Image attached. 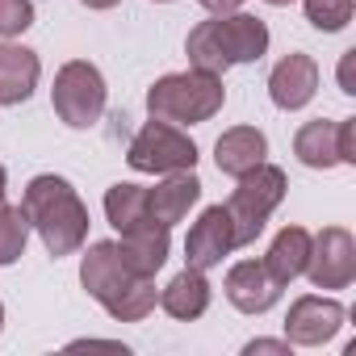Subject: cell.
Here are the masks:
<instances>
[{"label": "cell", "mask_w": 356, "mask_h": 356, "mask_svg": "<svg viewBox=\"0 0 356 356\" xmlns=\"http://www.w3.org/2000/svg\"><path fill=\"white\" fill-rule=\"evenodd\" d=\"M22 210L30 218V231H38L42 248L55 260H63V256L84 248V239H88V206L80 202L72 181H63V176H55V172L34 176V181L26 185Z\"/></svg>", "instance_id": "obj_1"}, {"label": "cell", "mask_w": 356, "mask_h": 356, "mask_svg": "<svg viewBox=\"0 0 356 356\" xmlns=\"http://www.w3.org/2000/svg\"><path fill=\"white\" fill-rule=\"evenodd\" d=\"M222 105H227L222 76H210V72H197V67L159 76V80L147 88V109H151V118L172 122V126L210 122Z\"/></svg>", "instance_id": "obj_2"}, {"label": "cell", "mask_w": 356, "mask_h": 356, "mask_svg": "<svg viewBox=\"0 0 356 356\" xmlns=\"http://www.w3.org/2000/svg\"><path fill=\"white\" fill-rule=\"evenodd\" d=\"M235 181L239 185L227 202V214H231V227H235V248H248L264 231L268 214L285 202V172L273 168V163H256L252 172L235 176Z\"/></svg>", "instance_id": "obj_3"}, {"label": "cell", "mask_w": 356, "mask_h": 356, "mask_svg": "<svg viewBox=\"0 0 356 356\" xmlns=\"http://www.w3.org/2000/svg\"><path fill=\"white\" fill-rule=\"evenodd\" d=\"M105 101H109L105 76L88 59H72V63L59 67L55 88H51V105H55V113H59L63 126H72V130L97 126L101 113H105Z\"/></svg>", "instance_id": "obj_4"}, {"label": "cell", "mask_w": 356, "mask_h": 356, "mask_svg": "<svg viewBox=\"0 0 356 356\" xmlns=\"http://www.w3.org/2000/svg\"><path fill=\"white\" fill-rule=\"evenodd\" d=\"M126 163L134 172H151V176H168V172H189L197 163V143L172 122L151 118L126 151Z\"/></svg>", "instance_id": "obj_5"}, {"label": "cell", "mask_w": 356, "mask_h": 356, "mask_svg": "<svg viewBox=\"0 0 356 356\" xmlns=\"http://www.w3.org/2000/svg\"><path fill=\"white\" fill-rule=\"evenodd\" d=\"M314 289H348L356 281V239L343 227H323L318 235H310V256L306 268Z\"/></svg>", "instance_id": "obj_6"}, {"label": "cell", "mask_w": 356, "mask_h": 356, "mask_svg": "<svg viewBox=\"0 0 356 356\" xmlns=\"http://www.w3.org/2000/svg\"><path fill=\"white\" fill-rule=\"evenodd\" d=\"M134 281H138V277L122 264V256H118V248H113L109 239L88 243V252H84V260H80V285L88 289V298H97L105 310H113L118 298H122Z\"/></svg>", "instance_id": "obj_7"}, {"label": "cell", "mask_w": 356, "mask_h": 356, "mask_svg": "<svg viewBox=\"0 0 356 356\" xmlns=\"http://www.w3.org/2000/svg\"><path fill=\"white\" fill-rule=\"evenodd\" d=\"M343 327V306L335 298H323V293H306L289 306V318H285V339L289 343H302V348H318L327 339H335Z\"/></svg>", "instance_id": "obj_8"}, {"label": "cell", "mask_w": 356, "mask_h": 356, "mask_svg": "<svg viewBox=\"0 0 356 356\" xmlns=\"http://www.w3.org/2000/svg\"><path fill=\"white\" fill-rule=\"evenodd\" d=\"M235 252V227H231V214L227 206H210L202 210V218L189 227V239H185V260L189 268H218L222 256Z\"/></svg>", "instance_id": "obj_9"}, {"label": "cell", "mask_w": 356, "mask_h": 356, "mask_svg": "<svg viewBox=\"0 0 356 356\" xmlns=\"http://www.w3.org/2000/svg\"><path fill=\"white\" fill-rule=\"evenodd\" d=\"M118 235H122V239H118L113 248H118L122 264H126L134 277H155V273L168 264L172 235H168L163 222L143 218V222H134V227H126V231H118Z\"/></svg>", "instance_id": "obj_10"}, {"label": "cell", "mask_w": 356, "mask_h": 356, "mask_svg": "<svg viewBox=\"0 0 356 356\" xmlns=\"http://www.w3.org/2000/svg\"><path fill=\"white\" fill-rule=\"evenodd\" d=\"M314 92H318V63H314L310 55H302V51L285 55V59L273 67V76H268V97H273V105L285 109V113L306 109V105L314 101Z\"/></svg>", "instance_id": "obj_11"}, {"label": "cell", "mask_w": 356, "mask_h": 356, "mask_svg": "<svg viewBox=\"0 0 356 356\" xmlns=\"http://www.w3.org/2000/svg\"><path fill=\"white\" fill-rule=\"evenodd\" d=\"M214 30V42L218 51L227 55V63H256L264 51H268V26L252 13H222L210 22Z\"/></svg>", "instance_id": "obj_12"}, {"label": "cell", "mask_w": 356, "mask_h": 356, "mask_svg": "<svg viewBox=\"0 0 356 356\" xmlns=\"http://www.w3.org/2000/svg\"><path fill=\"white\" fill-rule=\"evenodd\" d=\"M197 202H202V181L193 176V168L189 172H168L155 189H147V214L155 222H163L168 231L176 222H185Z\"/></svg>", "instance_id": "obj_13"}, {"label": "cell", "mask_w": 356, "mask_h": 356, "mask_svg": "<svg viewBox=\"0 0 356 356\" xmlns=\"http://www.w3.org/2000/svg\"><path fill=\"white\" fill-rule=\"evenodd\" d=\"M277 298H281V285L268 277V268L260 260H239L227 273V302L239 314H264L277 306Z\"/></svg>", "instance_id": "obj_14"}, {"label": "cell", "mask_w": 356, "mask_h": 356, "mask_svg": "<svg viewBox=\"0 0 356 356\" xmlns=\"http://www.w3.org/2000/svg\"><path fill=\"white\" fill-rule=\"evenodd\" d=\"M42 76V63L30 47L0 42V105H22L34 97Z\"/></svg>", "instance_id": "obj_15"}, {"label": "cell", "mask_w": 356, "mask_h": 356, "mask_svg": "<svg viewBox=\"0 0 356 356\" xmlns=\"http://www.w3.org/2000/svg\"><path fill=\"white\" fill-rule=\"evenodd\" d=\"M264 155H268V138H264V130H256V126H231V130H222L218 143H214V163H218V172H227V176L252 172L256 163H264Z\"/></svg>", "instance_id": "obj_16"}, {"label": "cell", "mask_w": 356, "mask_h": 356, "mask_svg": "<svg viewBox=\"0 0 356 356\" xmlns=\"http://www.w3.org/2000/svg\"><path fill=\"white\" fill-rule=\"evenodd\" d=\"M159 306L176 318V323H193L210 310V281L202 268H185L176 273L163 289H159Z\"/></svg>", "instance_id": "obj_17"}, {"label": "cell", "mask_w": 356, "mask_h": 356, "mask_svg": "<svg viewBox=\"0 0 356 356\" xmlns=\"http://www.w3.org/2000/svg\"><path fill=\"white\" fill-rule=\"evenodd\" d=\"M306 256H310V231L306 227H281L277 231V239L268 243V252H264V268H268V277L285 289L289 281H298L302 277V268H306Z\"/></svg>", "instance_id": "obj_18"}, {"label": "cell", "mask_w": 356, "mask_h": 356, "mask_svg": "<svg viewBox=\"0 0 356 356\" xmlns=\"http://www.w3.org/2000/svg\"><path fill=\"white\" fill-rule=\"evenodd\" d=\"M293 155H298L306 168H314V172L335 168V163H339V151H335V122H323V118L306 122V126L293 134Z\"/></svg>", "instance_id": "obj_19"}, {"label": "cell", "mask_w": 356, "mask_h": 356, "mask_svg": "<svg viewBox=\"0 0 356 356\" xmlns=\"http://www.w3.org/2000/svg\"><path fill=\"white\" fill-rule=\"evenodd\" d=\"M105 218H109L113 231H126V227L151 218V214H147V189H143V185H130V181L113 185V189L105 193Z\"/></svg>", "instance_id": "obj_20"}, {"label": "cell", "mask_w": 356, "mask_h": 356, "mask_svg": "<svg viewBox=\"0 0 356 356\" xmlns=\"http://www.w3.org/2000/svg\"><path fill=\"white\" fill-rule=\"evenodd\" d=\"M30 243V218L22 206H0V268H9L22 260Z\"/></svg>", "instance_id": "obj_21"}, {"label": "cell", "mask_w": 356, "mask_h": 356, "mask_svg": "<svg viewBox=\"0 0 356 356\" xmlns=\"http://www.w3.org/2000/svg\"><path fill=\"white\" fill-rule=\"evenodd\" d=\"M302 9H306V22L323 34H339L352 13H356V0H302Z\"/></svg>", "instance_id": "obj_22"}, {"label": "cell", "mask_w": 356, "mask_h": 356, "mask_svg": "<svg viewBox=\"0 0 356 356\" xmlns=\"http://www.w3.org/2000/svg\"><path fill=\"white\" fill-rule=\"evenodd\" d=\"M34 26V0H0V38H22Z\"/></svg>", "instance_id": "obj_23"}, {"label": "cell", "mask_w": 356, "mask_h": 356, "mask_svg": "<svg viewBox=\"0 0 356 356\" xmlns=\"http://www.w3.org/2000/svg\"><path fill=\"white\" fill-rule=\"evenodd\" d=\"M335 151H339V163H356V118L335 122Z\"/></svg>", "instance_id": "obj_24"}, {"label": "cell", "mask_w": 356, "mask_h": 356, "mask_svg": "<svg viewBox=\"0 0 356 356\" xmlns=\"http://www.w3.org/2000/svg\"><path fill=\"white\" fill-rule=\"evenodd\" d=\"M243 352H248V356H256V352H268V356H289V339H252Z\"/></svg>", "instance_id": "obj_25"}, {"label": "cell", "mask_w": 356, "mask_h": 356, "mask_svg": "<svg viewBox=\"0 0 356 356\" xmlns=\"http://www.w3.org/2000/svg\"><path fill=\"white\" fill-rule=\"evenodd\" d=\"M197 5H202L206 13L222 17V13H239V5H243V0H197Z\"/></svg>", "instance_id": "obj_26"}, {"label": "cell", "mask_w": 356, "mask_h": 356, "mask_svg": "<svg viewBox=\"0 0 356 356\" xmlns=\"http://www.w3.org/2000/svg\"><path fill=\"white\" fill-rule=\"evenodd\" d=\"M352 59H356V51H343V59H339V88L352 97L356 88H352Z\"/></svg>", "instance_id": "obj_27"}, {"label": "cell", "mask_w": 356, "mask_h": 356, "mask_svg": "<svg viewBox=\"0 0 356 356\" xmlns=\"http://www.w3.org/2000/svg\"><path fill=\"white\" fill-rule=\"evenodd\" d=\"M80 5H88V9H113L118 0H80Z\"/></svg>", "instance_id": "obj_28"}, {"label": "cell", "mask_w": 356, "mask_h": 356, "mask_svg": "<svg viewBox=\"0 0 356 356\" xmlns=\"http://www.w3.org/2000/svg\"><path fill=\"white\" fill-rule=\"evenodd\" d=\"M5 185H9V172H5V163H0V206H5Z\"/></svg>", "instance_id": "obj_29"}, {"label": "cell", "mask_w": 356, "mask_h": 356, "mask_svg": "<svg viewBox=\"0 0 356 356\" xmlns=\"http://www.w3.org/2000/svg\"><path fill=\"white\" fill-rule=\"evenodd\" d=\"M264 5H273V9H285V5H293V0H264Z\"/></svg>", "instance_id": "obj_30"}, {"label": "cell", "mask_w": 356, "mask_h": 356, "mask_svg": "<svg viewBox=\"0 0 356 356\" xmlns=\"http://www.w3.org/2000/svg\"><path fill=\"white\" fill-rule=\"evenodd\" d=\"M0 331H5V306H0Z\"/></svg>", "instance_id": "obj_31"}, {"label": "cell", "mask_w": 356, "mask_h": 356, "mask_svg": "<svg viewBox=\"0 0 356 356\" xmlns=\"http://www.w3.org/2000/svg\"><path fill=\"white\" fill-rule=\"evenodd\" d=\"M159 5H168V0H159Z\"/></svg>", "instance_id": "obj_32"}]
</instances>
